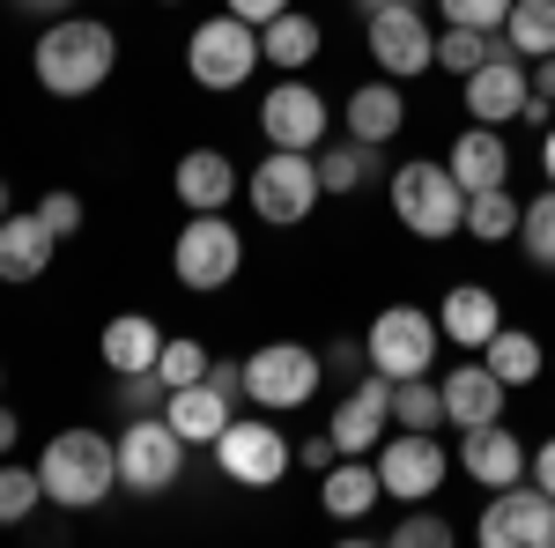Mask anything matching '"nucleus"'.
<instances>
[{"label": "nucleus", "instance_id": "5fc2aeb1", "mask_svg": "<svg viewBox=\"0 0 555 548\" xmlns=\"http://www.w3.org/2000/svg\"><path fill=\"white\" fill-rule=\"evenodd\" d=\"M0 385H8V371H0Z\"/></svg>", "mask_w": 555, "mask_h": 548}, {"label": "nucleus", "instance_id": "e433bc0d", "mask_svg": "<svg viewBox=\"0 0 555 548\" xmlns=\"http://www.w3.org/2000/svg\"><path fill=\"white\" fill-rule=\"evenodd\" d=\"M385 541H392V548H452L460 534H452V519H444V511H423V505H408V519H400V526H392Z\"/></svg>", "mask_w": 555, "mask_h": 548}, {"label": "nucleus", "instance_id": "dca6fc26", "mask_svg": "<svg viewBox=\"0 0 555 548\" xmlns=\"http://www.w3.org/2000/svg\"><path fill=\"white\" fill-rule=\"evenodd\" d=\"M392 422V379L385 371H363V379L341 393V408H334V445L341 453H378V430Z\"/></svg>", "mask_w": 555, "mask_h": 548}, {"label": "nucleus", "instance_id": "8fccbe9b", "mask_svg": "<svg viewBox=\"0 0 555 548\" xmlns=\"http://www.w3.org/2000/svg\"><path fill=\"white\" fill-rule=\"evenodd\" d=\"M378 8H423V0H356V15H378Z\"/></svg>", "mask_w": 555, "mask_h": 548}, {"label": "nucleus", "instance_id": "b1692460", "mask_svg": "<svg viewBox=\"0 0 555 548\" xmlns=\"http://www.w3.org/2000/svg\"><path fill=\"white\" fill-rule=\"evenodd\" d=\"M52 245H60V238L44 230L38 208L8 215V222H0V282H15V290H23V282H38L44 267H52Z\"/></svg>", "mask_w": 555, "mask_h": 548}, {"label": "nucleus", "instance_id": "c03bdc74", "mask_svg": "<svg viewBox=\"0 0 555 548\" xmlns=\"http://www.w3.org/2000/svg\"><path fill=\"white\" fill-rule=\"evenodd\" d=\"M222 8H230V15H245V23H274L289 0H222Z\"/></svg>", "mask_w": 555, "mask_h": 548}, {"label": "nucleus", "instance_id": "f704fd0d", "mask_svg": "<svg viewBox=\"0 0 555 548\" xmlns=\"http://www.w3.org/2000/svg\"><path fill=\"white\" fill-rule=\"evenodd\" d=\"M44 505V482H38V467H15V460H0V526H23L30 511Z\"/></svg>", "mask_w": 555, "mask_h": 548}, {"label": "nucleus", "instance_id": "f257e3e1", "mask_svg": "<svg viewBox=\"0 0 555 548\" xmlns=\"http://www.w3.org/2000/svg\"><path fill=\"white\" fill-rule=\"evenodd\" d=\"M30 67H38V82L52 97H96V89L112 82V67H119V30L112 23H96V15H60V23H44L38 30V52H30Z\"/></svg>", "mask_w": 555, "mask_h": 548}, {"label": "nucleus", "instance_id": "c9c22d12", "mask_svg": "<svg viewBox=\"0 0 555 548\" xmlns=\"http://www.w3.org/2000/svg\"><path fill=\"white\" fill-rule=\"evenodd\" d=\"M208 364H215V356H208V348H201L193 334H164L156 379H164V385H201V379H208Z\"/></svg>", "mask_w": 555, "mask_h": 548}, {"label": "nucleus", "instance_id": "20e7f679", "mask_svg": "<svg viewBox=\"0 0 555 548\" xmlns=\"http://www.w3.org/2000/svg\"><path fill=\"white\" fill-rule=\"evenodd\" d=\"M245 201H253L259 222L297 230L304 215L326 201V193H319V156H311V149H267L253 164V178H245Z\"/></svg>", "mask_w": 555, "mask_h": 548}, {"label": "nucleus", "instance_id": "9d476101", "mask_svg": "<svg viewBox=\"0 0 555 548\" xmlns=\"http://www.w3.org/2000/svg\"><path fill=\"white\" fill-rule=\"evenodd\" d=\"M215 460H222V474L230 482H245V489H274L289 467H297V445L267 422V408L259 416H230V430L215 437Z\"/></svg>", "mask_w": 555, "mask_h": 548}, {"label": "nucleus", "instance_id": "9b49d317", "mask_svg": "<svg viewBox=\"0 0 555 548\" xmlns=\"http://www.w3.org/2000/svg\"><path fill=\"white\" fill-rule=\"evenodd\" d=\"M481 548H555V497L541 482H512V489H489V511L474 526Z\"/></svg>", "mask_w": 555, "mask_h": 548}, {"label": "nucleus", "instance_id": "72a5a7b5", "mask_svg": "<svg viewBox=\"0 0 555 548\" xmlns=\"http://www.w3.org/2000/svg\"><path fill=\"white\" fill-rule=\"evenodd\" d=\"M518 253L533 259V267H548V275H555V186L526 201V215H518Z\"/></svg>", "mask_w": 555, "mask_h": 548}, {"label": "nucleus", "instance_id": "58836bf2", "mask_svg": "<svg viewBox=\"0 0 555 548\" xmlns=\"http://www.w3.org/2000/svg\"><path fill=\"white\" fill-rule=\"evenodd\" d=\"M38 215H44V230H52V238H82V193L52 186V193L38 201Z\"/></svg>", "mask_w": 555, "mask_h": 548}, {"label": "nucleus", "instance_id": "4c0bfd02", "mask_svg": "<svg viewBox=\"0 0 555 548\" xmlns=\"http://www.w3.org/2000/svg\"><path fill=\"white\" fill-rule=\"evenodd\" d=\"M437 15L444 23H467V30H504L512 0H437Z\"/></svg>", "mask_w": 555, "mask_h": 548}, {"label": "nucleus", "instance_id": "c85d7f7f", "mask_svg": "<svg viewBox=\"0 0 555 548\" xmlns=\"http://www.w3.org/2000/svg\"><path fill=\"white\" fill-rule=\"evenodd\" d=\"M481 364H489V371L518 393V385L541 379V341L526 334V327H496V334H489V348H481Z\"/></svg>", "mask_w": 555, "mask_h": 548}, {"label": "nucleus", "instance_id": "49530a36", "mask_svg": "<svg viewBox=\"0 0 555 548\" xmlns=\"http://www.w3.org/2000/svg\"><path fill=\"white\" fill-rule=\"evenodd\" d=\"M533 97H548V104H555V52L533 60Z\"/></svg>", "mask_w": 555, "mask_h": 548}, {"label": "nucleus", "instance_id": "2eb2a0df", "mask_svg": "<svg viewBox=\"0 0 555 548\" xmlns=\"http://www.w3.org/2000/svg\"><path fill=\"white\" fill-rule=\"evenodd\" d=\"M526 97H533V75L518 67L512 44H496V52H489V60L467 75V112H474V127H512L518 112H526Z\"/></svg>", "mask_w": 555, "mask_h": 548}, {"label": "nucleus", "instance_id": "6e6552de", "mask_svg": "<svg viewBox=\"0 0 555 548\" xmlns=\"http://www.w3.org/2000/svg\"><path fill=\"white\" fill-rule=\"evenodd\" d=\"M319 379H326V364H319V348H304V341H259L253 356H245V385H253V400L267 416L311 408V400H319Z\"/></svg>", "mask_w": 555, "mask_h": 548}, {"label": "nucleus", "instance_id": "c756f323", "mask_svg": "<svg viewBox=\"0 0 555 548\" xmlns=\"http://www.w3.org/2000/svg\"><path fill=\"white\" fill-rule=\"evenodd\" d=\"M518 215H526V201H518L512 186L467 193V238H481V245H504V238H518Z\"/></svg>", "mask_w": 555, "mask_h": 548}, {"label": "nucleus", "instance_id": "0eeeda50", "mask_svg": "<svg viewBox=\"0 0 555 548\" xmlns=\"http://www.w3.org/2000/svg\"><path fill=\"white\" fill-rule=\"evenodd\" d=\"M259 67V23H245V15H208L201 30H193V44H185V75L208 89V97H230L237 82H253Z\"/></svg>", "mask_w": 555, "mask_h": 548}, {"label": "nucleus", "instance_id": "7c9ffc66", "mask_svg": "<svg viewBox=\"0 0 555 548\" xmlns=\"http://www.w3.org/2000/svg\"><path fill=\"white\" fill-rule=\"evenodd\" d=\"M504 44H512L518 60L555 52V0H512V15H504Z\"/></svg>", "mask_w": 555, "mask_h": 548}, {"label": "nucleus", "instance_id": "cd10ccee", "mask_svg": "<svg viewBox=\"0 0 555 548\" xmlns=\"http://www.w3.org/2000/svg\"><path fill=\"white\" fill-rule=\"evenodd\" d=\"M385 170V149L378 141H319V193L326 201H341V193H356V186H371Z\"/></svg>", "mask_w": 555, "mask_h": 548}, {"label": "nucleus", "instance_id": "09e8293b", "mask_svg": "<svg viewBox=\"0 0 555 548\" xmlns=\"http://www.w3.org/2000/svg\"><path fill=\"white\" fill-rule=\"evenodd\" d=\"M15 437H23V422L8 416V400H0V460H8V453H15Z\"/></svg>", "mask_w": 555, "mask_h": 548}, {"label": "nucleus", "instance_id": "4be33fe9", "mask_svg": "<svg viewBox=\"0 0 555 548\" xmlns=\"http://www.w3.org/2000/svg\"><path fill=\"white\" fill-rule=\"evenodd\" d=\"M452 178L467 186V193H489V186H512V141H504V127H467L460 141H452Z\"/></svg>", "mask_w": 555, "mask_h": 548}, {"label": "nucleus", "instance_id": "a211bd4d", "mask_svg": "<svg viewBox=\"0 0 555 548\" xmlns=\"http://www.w3.org/2000/svg\"><path fill=\"white\" fill-rule=\"evenodd\" d=\"M437 393H444V422H452V430L504 422V400H512V385L496 379L489 364H452V371L437 379Z\"/></svg>", "mask_w": 555, "mask_h": 548}, {"label": "nucleus", "instance_id": "ddd939ff", "mask_svg": "<svg viewBox=\"0 0 555 548\" xmlns=\"http://www.w3.org/2000/svg\"><path fill=\"white\" fill-rule=\"evenodd\" d=\"M444 474H452V460H444L437 430H400L378 445V482L392 505H429L444 489Z\"/></svg>", "mask_w": 555, "mask_h": 548}, {"label": "nucleus", "instance_id": "473e14b6", "mask_svg": "<svg viewBox=\"0 0 555 548\" xmlns=\"http://www.w3.org/2000/svg\"><path fill=\"white\" fill-rule=\"evenodd\" d=\"M392 422L400 430H444V393H437V379H392Z\"/></svg>", "mask_w": 555, "mask_h": 548}, {"label": "nucleus", "instance_id": "ea45409f", "mask_svg": "<svg viewBox=\"0 0 555 548\" xmlns=\"http://www.w3.org/2000/svg\"><path fill=\"white\" fill-rule=\"evenodd\" d=\"M319 364H326V371H334V379H363V371H371V348H363V341H334V348H326V356H319Z\"/></svg>", "mask_w": 555, "mask_h": 548}, {"label": "nucleus", "instance_id": "37998d69", "mask_svg": "<svg viewBox=\"0 0 555 548\" xmlns=\"http://www.w3.org/2000/svg\"><path fill=\"white\" fill-rule=\"evenodd\" d=\"M526 482H541V489L555 497V437H541V445H533V460H526Z\"/></svg>", "mask_w": 555, "mask_h": 548}, {"label": "nucleus", "instance_id": "2f4dec72", "mask_svg": "<svg viewBox=\"0 0 555 548\" xmlns=\"http://www.w3.org/2000/svg\"><path fill=\"white\" fill-rule=\"evenodd\" d=\"M496 44H504V30H467V23H444V30H437V67L467 82V75L489 60V52H496Z\"/></svg>", "mask_w": 555, "mask_h": 548}, {"label": "nucleus", "instance_id": "3c124183", "mask_svg": "<svg viewBox=\"0 0 555 548\" xmlns=\"http://www.w3.org/2000/svg\"><path fill=\"white\" fill-rule=\"evenodd\" d=\"M541 170H548V186H555V127L541 133Z\"/></svg>", "mask_w": 555, "mask_h": 548}, {"label": "nucleus", "instance_id": "603ef678", "mask_svg": "<svg viewBox=\"0 0 555 548\" xmlns=\"http://www.w3.org/2000/svg\"><path fill=\"white\" fill-rule=\"evenodd\" d=\"M8 215H15V208H8V178H0V222H8Z\"/></svg>", "mask_w": 555, "mask_h": 548}, {"label": "nucleus", "instance_id": "f3484780", "mask_svg": "<svg viewBox=\"0 0 555 548\" xmlns=\"http://www.w3.org/2000/svg\"><path fill=\"white\" fill-rule=\"evenodd\" d=\"M237 164L222 156V149H185L178 156V170H171V193H178V208L185 215H222L230 201H237Z\"/></svg>", "mask_w": 555, "mask_h": 548}, {"label": "nucleus", "instance_id": "f03ea898", "mask_svg": "<svg viewBox=\"0 0 555 548\" xmlns=\"http://www.w3.org/2000/svg\"><path fill=\"white\" fill-rule=\"evenodd\" d=\"M38 482H44V505L96 511L119 489V445L96 437V430H60V437H44V453H38Z\"/></svg>", "mask_w": 555, "mask_h": 548}, {"label": "nucleus", "instance_id": "1a4fd4ad", "mask_svg": "<svg viewBox=\"0 0 555 548\" xmlns=\"http://www.w3.org/2000/svg\"><path fill=\"white\" fill-rule=\"evenodd\" d=\"M437 341H444L437 311L385 304L371 319V334H363V348H371V371H385V379H423V371H437Z\"/></svg>", "mask_w": 555, "mask_h": 548}, {"label": "nucleus", "instance_id": "de8ad7c7", "mask_svg": "<svg viewBox=\"0 0 555 548\" xmlns=\"http://www.w3.org/2000/svg\"><path fill=\"white\" fill-rule=\"evenodd\" d=\"M518 119H526V127H541V133H548V127H555V104H548V97H526V112H518Z\"/></svg>", "mask_w": 555, "mask_h": 548}, {"label": "nucleus", "instance_id": "a19ab883", "mask_svg": "<svg viewBox=\"0 0 555 548\" xmlns=\"http://www.w3.org/2000/svg\"><path fill=\"white\" fill-rule=\"evenodd\" d=\"M208 385L230 400V408H237V400H253V385H245V364H237V356H215V364H208Z\"/></svg>", "mask_w": 555, "mask_h": 548}, {"label": "nucleus", "instance_id": "5701e85b", "mask_svg": "<svg viewBox=\"0 0 555 548\" xmlns=\"http://www.w3.org/2000/svg\"><path fill=\"white\" fill-rule=\"evenodd\" d=\"M96 356H104L112 379H127V371H156V356H164V327H156L149 311H119V319H104Z\"/></svg>", "mask_w": 555, "mask_h": 548}, {"label": "nucleus", "instance_id": "393cba45", "mask_svg": "<svg viewBox=\"0 0 555 548\" xmlns=\"http://www.w3.org/2000/svg\"><path fill=\"white\" fill-rule=\"evenodd\" d=\"M341 119H348V133H356V141L392 149V141H400V127H408V97H400V82L385 75V82H363L356 97H348Z\"/></svg>", "mask_w": 555, "mask_h": 548}, {"label": "nucleus", "instance_id": "6ab92c4d", "mask_svg": "<svg viewBox=\"0 0 555 548\" xmlns=\"http://www.w3.org/2000/svg\"><path fill=\"white\" fill-rule=\"evenodd\" d=\"M526 445H518L504 422H481V430H460V467H467L481 489H512V482H526Z\"/></svg>", "mask_w": 555, "mask_h": 548}, {"label": "nucleus", "instance_id": "79ce46f5", "mask_svg": "<svg viewBox=\"0 0 555 548\" xmlns=\"http://www.w3.org/2000/svg\"><path fill=\"white\" fill-rule=\"evenodd\" d=\"M334 460H341V445H334V430H326V437H311V445H297V467H311V474H326Z\"/></svg>", "mask_w": 555, "mask_h": 548}, {"label": "nucleus", "instance_id": "aec40b11", "mask_svg": "<svg viewBox=\"0 0 555 548\" xmlns=\"http://www.w3.org/2000/svg\"><path fill=\"white\" fill-rule=\"evenodd\" d=\"M385 482H378V460L371 453H341V460L319 474V505H326V519H341V526H356L363 511H378Z\"/></svg>", "mask_w": 555, "mask_h": 548}, {"label": "nucleus", "instance_id": "4468645a", "mask_svg": "<svg viewBox=\"0 0 555 548\" xmlns=\"http://www.w3.org/2000/svg\"><path fill=\"white\" fill-rule=\"evenodd\" d=\"M259 133H267L274 149H311V156H319V141L334 133V104L311 82H274L259 97Z\"/></svg>", "mask_w": 555, "mask_h": 548}, {"label": "nucleus", "instance_id": "a878e982", "mask_svg": "<svg viewBox=\"0 0 555 548\" xmlns=\"http://www.w3.org/2000/svg\"><path fill=\"white\" fill-rule=\"evenodd\" d=\"M319 44H326V23H319V15L282 8L274 23H259V60H267V67H282V75L311 67V60H319Z\"/></svg>", "mask_w": 555, "mask_h": 548}, {"label": "nucleus", "instance_id": "7ed1b4c3", "mask_svg": "<svg viewBox=\"0 0 555 548\" xmlns=\"http://www.w3.org/2000/svg\"><path fill=\"white\" fill-rule=\"evenodd\" d=\"M385 201L400 215V230H415L429 245H444V238H460L467 230V186L452 178V164H437V156H415V164H400L385 178Z\"/></svg>", "mask_w": 555, "mask_h": 548}, {"label": "nucleus", "instance_id": "bb28decb", "mask_svg": "<svg viewBox=\"0 0 555 548\" xmlns=\"http://www.w3.org/2000/svg\"><path fill=\"white\" fill-rule=\"evenodd\" d=\"M164 416H171V430L185 437V445H208V453H215V437L230 430V416H237V408H230V400H222V393L201 379V385H171Z\"/></svg>", "mask_w": 555, "mask_h": 548}, {"label": "nucleus", "instance_id": "412c9836", "mask_svg": "<svg viewBox=\"0 0 555 548\" xmlns=\"http://www.w3.org/2000/svg\"><path fill=\"white\" fill-rule=\"evenodd\" d=\"M437 327H444L452 348H489V334L504 327V304H496V290H481V282H452L444 304H437Z\"/></svg>", "mask_w": 555, "mask_h": 548}, {"label": "nucleus", "instance_id": "864d4df0", "mask_svg": "<svg viewBox=\"0 0 555 548\" xmlns=\"http://www.w3.org/2000/svg\"><path fill=\"white\" fill-rule=\"evenodd\" d=\"M164 8H178V0H164Z\"/></svg>", "mask_w": 555, "mask_h": 548}, {"label": "nucleus", "instance_id": "423d86ee", "mask_svg": "<svg viewBox=\"0 0 555 548\" xmlns=\"http://www.w3.org/2000/svg\"><path fill=\"white\" fill-rule=\"evenodd\" d=\"M119 445V489H133V497H164V489H178V474H185V437L171 430V416L156 408V416H127V430L112 437Z\"/></svg>", "mask_w": 555, "mask_h": 548}, {"label": "nucleus", "instance_id": "39448f33", "mask_svg": "<svg viewBox=\"0 0 555 548\" xmlns=\"http://www.w3.org/2000/svg\"><path fill=\"white\" fill-rule=\"evenodd\" d=\"M245 267V230L230 215H185V230L171 238V275L178 290L208 296V290H230Z\"/></svg>", "mask_w": 555, "mask_h": 548}, {"label": "nucleus", "instance_id": "a18cd8bd", "mask_svg": "<svg viewBox=\"0 0 555 548\" xmlns=\"http://www.w3.org/2000/svg\"><path fill=\"white\" fill-rule=\"evenodd\" d=\"M15 8H23V15H38V23H60V15H75L82 0H15Z\"/></svg>", "mask_w": 555, "mask_h": 548}, {"label": "nucleus", "instance_id": "f8f14e48", "mask_svg": "<svg viewBox=\"0 0 555 548\" xmlns=\"http://www.w3.org/2000/svg\"><path fill=\"white\" fill-rule=\"evenodd\" d=\"M363 44H371L378 75H392V82H415V75L437 67V30H429L423 8H378V15H363Z\"/></svg>", "mask_w": 555, "mask_h": 548}]
</instances>
